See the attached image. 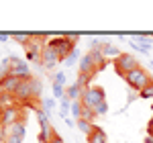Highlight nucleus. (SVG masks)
<instances>
[{
    "label": "nucleus",
    "mask_w": 153,
    "mask_h": 143,
    "mask_svg": "<svg viewBox=\"0 0 153 143\" xmlns=\"http://www.w3.org/2000/svg\"><path fill=\"white\" fill-rule=\"evenodd\" d=\"M123 80L127 82V86H129L131 90H135V92H141V90H143V88H145V86H147L149 82H153V76H149V72L143 70L141 66H139L137 70L129 72V74H127Z\"/></svg>",
    "instance_id": "f257e3e1"
},
{
    "label": "nucleus",
    "mask_w": 153,
    "mask_h": 143,
    "mask_svg": "<svg viewBox=\"0 0 153 143\" xmlns=\"http://www.w3.org/2000/svg\"><path fill=\"white\" fill-rule=\"evenodd\" d=\"M104 88H100V86H90V88H86L82 92V98H80V102H82L84 108H92L94 110L100 102H104Z\"/></svg>",
    "instance_id": "f03ea898"
},
{
    "label": "nucleus",
    "mask_w": 153,
    "mask_h": 143,
    "mask_svg": "<svg viewBox=\"0 0 153 143\" xmlns=\"http://www.w3.org/2000/svg\"><path fill=\"white\" fill-rule=\"evenodd\" d=\"M47 43L57 51V55H59V60H61V61H65V60H68V55L76 49V43L71 41V37H65V35H63V37H53V39H49Z\"/></svg>",
    "instance_id": "7ed1b4c3"
},
{
    "label": "nucleus",
    "mask_w": 153,
    "mask_h": 143,
    "mask_svg": "<svg viewBox=\"0 0 153 143\" xmlns=\"http://www.w3.org/2000/svg\"><path fill=\"white\" fill-rule=\"evenodd\" d=\"M139 68V60L133 55V53H120L117 60H114V70H117V74L118 76H127L129 72H133V70H137Z\"/></svg>",
    "instance_id": "20e7f679"
},
{
    "label": "nucleus",
    "mask_w": 153,
    "mask_h": 143,
    "mask_svg": "<svg viewBox=\"0 0 153 143\" xmlns=\"http://www.w3.org/2000/svg\"><path fill=\"white\" fill-rule=\"evenodd\" d=\"M59 61H61V60H59L57 51L47 43V45L43 47V51H41V66H43L45 70H51L53 66H57Z\"/></svg>",
    "instance_id": "39448f33"
},
{
    "label": "nucleus",
    "mask_w": 153,
    "mask_h": 143,
    "mask_svg": "<svg viewBox=\"0 0 153 143\" xmlns=\"http://www.w3.org/2000/svg\"><path fill=\"white\" fill-rule=\"evenodd\" d=\"M10 76L16 78H31V70H29V63L23 61L21 57H10Z\"/></svg>",
    "instance_id": "423d86ee"
},
{
    "label": "nucleus",
    "mask_w": 153,
    "mask_h": 143,
    "mask_svg": "<svg viewBox=\"0 0 153 143\" xmlns=\"http://www.w3.org/2000/svg\"><path fill=\"white\" fill-rule=\"evenodd\" d=\"M21 108L19 107H6L2 112H0V123L4 125V127H10L14 123H19L21 121Z\"/></svg>",
    "instance_id": "0eeeda50"
},
{
    "label": "nucleus",
    "mask_w": 153,
    "mask_h": 143,
    "mask_svg": "<svg viewBox=\"0 0 153 143\" xmlns=\"http://www.w3.org/2000/svg\"><path fill=\"white\" fill-rule=\"evenodd\" d=\"M78 70H80V74L96 76V74H98V66L94 63V60H92V55H90V53H86V55H82V57H80V63H78Z\"/></svg>",
    "instance_id": "6e6552de"
},
{
    "label": "nucleus",
    "mask_w": 153,
    "mask_h": 143,
    "mask_svg": "<svg viewBox=\"0 0 153 143\" xmlns=\"http://www.w3.org/2000/svg\"><path fill=\"white\" fill-rule=\"evenodd\" d=\"M23 82V78H16V76H6L4 80H2V90H4V94L8 96H14V92L19 90V86Z\"/></svg>",
    "instance_id": "1a4fd4ad"
},
{
    "label": "nucleus",
    "mask_w": 153,
    "mask_h": 143,
    "mask_svg": "<svg viewBox=\"0 0 153 143\" xmlns=\"http://www.w3.org/2000/svg\"><path fill=\"white\" fill-rule=\"evenodd\" d=\"M88 143H108V139H106V133L100 129V127H96L92 129V133L88 135Z\"/></svg>",
    "instance_id": "9d476101"
},
{
    "label": "nucleus",
    "mask_w": 153,
    "mask_h": 143,
    "mask_svg": "<svg viewBox=\"0 0 153 143\" xmlns=\"http://www.w3.org/2000/svg\"><path fill=\"white\" fill-rule=\"evenodd\" d=\"M100 51L106 55H114V57H118L120 55V51H118V47H114V45H110V41L108 39H102V43H100Z\"/></svg>",
    "instance_id": "9b49d317"
},
{
    "label": "nucleus",
    "mask_w": 153,
    "mask_h": 143,
    "mask_svg": "<svg viewBox=\"0 0 153 143\" xmlns=\"http://www.w3.org/2000/svg\"><path fill=\"white\" fill-rule=\"evenodd\" d=\"M82 92L84 90L78 86V84H71V86L65 88V98H70L71 102H74V100H80V98H82Z\"/></svg>",
    "instance_id": "f8f14e48"
},
{
    "label": "nucleus",
    "mask_w": 153,
    "mask_h": 143,
    "mask_svg": "<svg viewBox=\"0 0 153 143\" xmlns=\"http://www.w3.org/2000/svg\"><path fill=\"white\" fill-rule=\"evenodd\" d=\"M135 41L139 43V47H141L143 53H149V47H151V43H153V35H151V37H147V35H137V37H135Z\"/></svg>",
    "instance_id": "ddd939ff"
},
{
    "label": "nucleus",
    "mask_w": 153,
    "mask_h": 143,
    "mask_svg": "<svg viewBox=\"0 0 153 143\" xmlns=\"http://www.w3.org/2000/svg\"><path fill=\"white\" fill-rule=\"evenodd\" d=\"M76 127H78L82 133H86V135H90L92 129H94V125H92L90 121H86V119H78V121H76Z\"/></svg>",
    "instance_id": "4468645a"
},
{
    "label": "nucleus",
    "mask_w": 153,
    "mask_h": 143,
    "mask_svg": "<svg viewBox=\"0 0 153 143\" xmlns=\"http://www.w3.org/2000/svg\"><path fill=\"white\" fill-rule=\"evenodd\" d=\"M8 135H19V137H25V123L23 121H19V123H14L8 127Z\"/></svg>",
    "instance_id": "2eb2a0df"
},
{
    "label": "nucleus",
    "mask_w": 153,
    "mask_h": 143,
    "mask_svg": "<svg viewBox=\"0 0 153 143\" xmlns=\"http://www.w3.org/2000/svg\"><path fill=\"white\" fill-rule=\"evenodd\" d=\"M92 78H94V76H88V74H78V80H76V84H78L82 90H86V88H90Z\"/></svg>",
    "instance_id": "dca6fc26"
},
{
    "label": "nucleus",
    "mask_w": 153,
    "mask_h": 143,
    "mask_svg": "<svg viewBox=\"0 0 153 143\" xmlns=\"http://www.w3.org/2000/svg\"><path fill=\"white\" fill-rule=\"evenodd\" d=\"M82 112H84L82 102H80V100H74V102H71V115L76 117V121H78V119H82Z\"/></svg>",
    "instance_id": "f3484780"
},
{
    "label": "nucleus",
    "mask_w": 153,
    "mask_h": 143,
    "mask_svg": "<svg viewBox=\"0 0 153 143\" xmlns=\"http://www.w3.org/2000/svg\"><path fill=\"white\" fill-rule=\"evenodd\" d=\"M59 107H61V112H59L61 119H68V112H70V108H71V100L70 98H61V104Z\"/></svg>",
    "instance_id": "a211bd4d"
},
{
    "label": "nucleus",
    "mask_w": 153,
    "mask_h": 143,
    "mask_svg": "<svg viewBox=\"0 0 153 143\" xmlns=\"http://www.w3.org/2000/svg\"><path fill=\"white\" fill-rule=\"evenodd\" d=\"M37 119H39V125H41V129H47V127H51L49 125V117L45 110H37Z\"/></svg>",
    "instance_id": "6ab92c4d"
},
{
    "label": "nucleus",
    "mask_w": 153,
    "mask_h": 143,
    "mask_svg": "<svg viewBox=\"0 0 153 143\" xmlns=\"http://www.w3.org/2000/svg\"><path fill=\"white\" fill-rule=\"evenodd\" d=\"M139 98H145V100H151L153 98V82H149L141 92H139Z\"/></svg>",
    "instance_id": "aec40b11"
},
{
    "label": "nucleus",
    "mask_w": 153,
    "mask_h": 143,
    "mask_svg": "<svg viewBox=\"0 0 153 143\" xmlns=\"http://www.w3.org/2000/svg\"><path fill=\"white\" fill-rule=\"evenodd\" d=\"M31 37L33 35H19V33H16V35H12V39H14L16 43H21L23 47H27V45L31 43Z\"/></svg>",
    "instance_id": "412c9836"
},
{
    "label": "nucleus",
    "mask_w": 153,
    "mask_h": 143,
    "mask_svg": "<svg viewBox=\"0 0 153 143\" xmlns=\"http://www.w3.org/2000/svg\"><path fill=\"white\" fill-rule=\"evenodd\" d=\"M94 112H96V117H102V115L108 112V104H106V100H104V102H100V104L94 108Z\"/></svg>",
    "instance_id": "4be33fe9"
},
{
    "label": "nucleus",
    "mask_w": 153,
    "mask_h": 143,
    "mask_svg": "<svg viewBox=\"0 0 153 143\" xmlns=\"http://www.w3.org/2000/svg\"><path fill=\"white\" fill-rule=\"evenodd\" d=\"M53 98H65V90H63V86L53 84Z\"/></svg>",
    "instance_id": "5701e85b"
},
{
    "label": "nucleus",
    "mask_w": 153,
    "mask_h": 143,
    "mask_svg": "<svg viewBox=\"0 0 153 143\" xmlns=\"http://www.w3.org/2000/svg\"><path fill=\"white\" fill-rule=\"evenodd\" d=\"M53 108H55V98H45V100H43V110L49 112V110H53Z\"/></svg>",
    "instance_id": "b1692460"
},
{
    "label": "nucleus",
    "mask_w": 153,
    "mask_h": 143,
    "mask_svg": "<svg viewBox=\"0 0 153 143\" xmlns=\"http://www.w3.org/2000/svg\"><path fill=\"white\" fill-rule=\"evenodd\" d=\"M82 119H86V121H90V123H92V121L96 119V112L92 110V108H84V112H82Z\"/></svg>",
    "instance_id": "393cba45"
},
{
    "label": "nucleus",
    "mask_w": 153,
    "mask_h": 143,
    "mask_svg": "<svg viewBox=\"0 0 153 143\" xmlns=\"http://www.w3.org/2000/svg\"><path fill=\"white\" fill-rule=\"evenodd\" d=\"M53 84H57V86H65V72H57Z\"/></svg>",
    "instance_id": "a878e982"
},
{
    "label": "nucleus",
    "mask_w": 153,
    "mask_h": 143,
    "mask_svg": "<svg viewBox=\"0 0 153 143\" xmlns=\"http://www.w3.org/2000/svg\"><path fill=\"white\" fill-rule=\"evenodd\" d=\"M78 55H80V49L76 47V49H74V51H71V53H70V55H68V60H65V63H68V66H71L74 61L78 60Z\"/></svg>",
    "instance_id": "bb28decb"
},
{
    "label": "nucleus",
    "mask_w": 153,
    "mask_h": 143,
    "mask_svg": "<svg viewBox=\"0 0 153 143\" xmlns=\"http://www.w3.org/2000/svg\"><path fill=\"white\" fill-rule=\"evenodd\" d=\"M6 137H8V127L0 123V143H6Z\"/></svg>",
    "instance_id": "cd10ccee"
},
{
    "label": "nucleus",
    "mask_w": 153,
    "mask_h": 143,
    "mask_svg": "<svg viewBox=\"0 0 153 143\" xmlns=\"http://www.w3.org/2000/svg\"><path fill=\"white\" fill-rule=\"evenodd\" d=\"M25 137H19V135H8L6 137V143H23Z\"/></svg>",
    "instance_id": "c85d7f7f"
},
{
    "label": "nucleus",
    "mask_w": 153,
    "mask_h": 143,
    "mask_svg": "<svg viewBox=\"0 0 153 143\" xmlns=\"http://www.w3.org/2000/svg\"><path fill=\"white\" fill-rule=\"evenodd\" d=\"M129 45H131L133 49H135V51H139V53H143V51H141V47H139V43L135 41V37H133V39H129Z\"/></svg>",
    "instance_id": "c756f323"
},
{
    "label": "nucleus",
    "mask_w": 153,
    "mask_h": 143,
    "mask_svg": "<svg viewBox=\"0 0 153 143\" xmlns=\"http://www.w3.org/2000/svg\"><path fill=\"white\" fill-rule=\"evenodd\" d=\"M49 143H65V141H63V139H61V137H59L57 133H55V135H53V137H51V141H49Z\"/></svg>",
    "instance_id": "7c9ffc66"
},
{
    "label": "nucleus",
    "mask_w": 153,
    "mask_h": 143,
    "mask_svg": "<svg viewBox=\"0 0 153 143\" xmlns=\"http://www.w3.org/2000/svg\"><path fill=\"white\" fill-rule=\"evenodd\" d=\"M147 135H153V117L149 121V125H147Z\"/></svg>",
    "instance_id": "2f4dec72"
},
{
    "label": "nucleus",
    "mask_w": 153,
    "mask_h": 143,
    "mask_svg": "<svg viewBox=\"0 0 153 143\" xmlns=\"http://www.w3.org/2000/svg\"><path fill=\"white\" fill-rule=\"evenodd\" d=\"M8 39H10V35H0V41H2V43H6Z\"/></svg>",
    "instance_id": "473e14b6"
},
{
    "label": "nucleus",
    "mask_w": 153,
    "mask_h": 143,
    "mask_svg": "<svg viewBox=\"0 0 153 143\" xmlns=\"http://www.w3.org/2000/svg\"><path fill=\"white\" fill-rule=\"evenodd\" d=\"M63 121H65V123H68V125H70V127H74V125H76V123H74V121H71L70 117H68V119H63Z\"/></svg>",
    "instance_id": "72a5a7b5"
},
{
    "label": "nucleus",
    "mask_w": 153,
    "mask_h": 143,
    "mask_svg": "<svg viewBox=\"0 0 153 143\" xmlns=\"http://www.w3.org/2000/svg\"><path fill=\"white\" fill-rule=\"evenodd\" d=\"M145 143H153V135H147L145 137Z\"/></svg>",
    "instance_id": "f704fd0d"
},
{
    "label": "nucleus",
    "mask_w": 153,
    "mask_h": 143,
    "mask_svg": "<svg viewBox=\"0 0 153 143\" xmlns=\"http://www.w3.org/2000/svg\"><path fill=\"white\" fill-rule=\"evenodd\" d=\"M151 68H153V61H151Z\"/></svg>",
    "instance_id": "c9c22d12"
}]
</instances>
